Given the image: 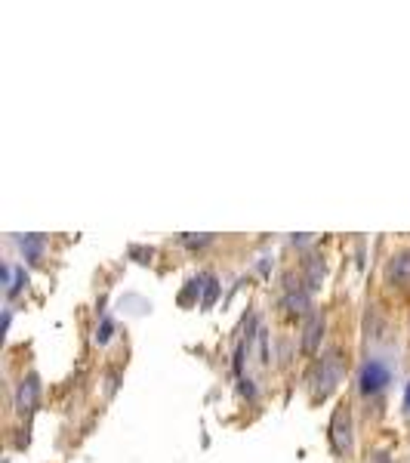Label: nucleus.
Returning <instances> with one entry per match:
<instances>
[{"instance_id": "1", "label": "nucleus", "mask_w": 410, "mask_h": 463, "mask_svg": "<svg viewBox=\"0 0 410 463\" xmlns=\"http://www.w3.org/2000/svg\"><path fill=\"white\" fill-rule=\"evenodd\" d=\"M340 380H342V359H340L336 349H330L327 355H321L318 368H315V377H312L315 395H321V398L330 395V389H333Z\"/></svg>"}, {"instance_id": "2", "label": "nucleus", "mask_w": 410, "mask_h": 463, "mask_svg": "<svg viewBox=\"0 0 410 463\" xmlns=\"http://www.w3.org/2000/svg\"><path fill=\"white\" fill-rule=\"evenodd\" d=\"M388 383H392V370H388V365H386V361H379V359H370L361 368V374H358V389H361V395L383 393Z\"/></svg>"}, {"instance_id": "3", "label": "nucleus", "mask_w": 410, "mask_h": 463, "mask_svg": "<svg viewBox=\"0 0 410 463\" xmlns=\"http://www.w3.org/2000/svg\"><path fill=\"white\" fill-rule=\"evenodd\" d=\"M330 448L333 454H349L352 451V417H349V405H340L333 411L330 420Z\"/></svg>"}, {"instance_id": "4", "label": "nucleus", "mask_w": 410, "mask_h": 463, "mask_svg": "<svg viewBox=\"0 0 410 463\" xmlns=\"http://www.w3.org/2000/svg\"><path fill=\"white\" fill-rule=\"evenodd\" d=\"M386 281L392 284V288H401L407 290L410 288V247H404V251L392 253L386 262Z\"/></svg>"}, {"instance_id": "5", "label": "nucleus", "mask_w": 410, "mask_h": 463, "mask_svg": "<svg viewBox=\"0 0 410 463\" xmlns=\"http://www.w3.org/2000/svg\"><path fill=\"white\" fill-rule=\"evenodd\" d=\"M38 398H40V380L38 374H28L22 377L19 389H16V411L19 414H31L38 408Z\"/></svg>"}, {"instance_id": "6", "label": "nucleus", "mask_w": 410, "mask_h": 463, "mask_svg": "<svg viewBox=\"0 0 410 463\" xmlns=\"http://www.w3.org/2000/svg\"><path fill=\"white\" fill-rule=\"evenodd\" d=\"M324 337V312H308L306 318V331H302V352L315 355Z\"/></svg>"}, {"instance_id": "7", "label": "nucleus", "mask_w": 410, "mask_h": 463, "mask_svg": "<svg viewBox=\"0 0 410 463\" xmlns=\"http://www.w3.org/2000/svg\"><path fill=\"white\" fill-rule=\"evenodd\" d=\"M43 235H25L22 238V251H25V260L28 262H40V256H43Z\"/></svg>"}, {"instance_id": "8", "label": "nucleus", "mask_w": 410, "mask_h": 463, "mask_svg": "<svg viewBox=\"0 0 410 463\" xmlns=\"http://www.w3.org/2000/svg\"><path fill=\"white\" fill-rule=\"evenodd\" d=\"M321 278H324V262H321V256H308L306 260V288L308 290H318L321 288Z\"/></svg>"}, {"instance_id": "9", "label": "nucleus", "mask_w": 410, "mask_h": 463, "mask_svg": "<svg viewBox=\"0 0 410 463\" xmlns=\"http://www.w3.org/2000/svg\"><path fill=\"white\" fill-rule=\"evenodd\" d=\"M200 278H204V297H200V306L210 309V306L216 303V297H219V281H216V275H210V272H204Z\"/></svg>"}, {"instance_id": "10", "label": "nucleus", "mask_w": 410, "mask_h": 463, "mask_svg": "<svg viewBox=\"0 0 410 463\" xmlns=\"http://www.w3.org/2000/svg\"><path fill=\"white\" fill-rule=\"evenodd\" d=\"M284 309L287 312H306L308 309V290H290L284 297Z\"/></svg>"}, {"instance_id": "11", "label": "nucleus", "mask_w": 410, "mask_h": 463, "mask_svg": "<svg viewBox=\"0 0 410 463\" xmlns=\"http://www.w3.org/2000/svg\"><path fill=\"white\" fill-rule=\"evenodd\" d=\"M111 333H114L111 318H102V324H99V331H96V343H99V346H105L108 340H111Z\"/></svg>"}, {"instance_id": "12", "label": "nucleus", "mask_w": 410, "mask_h": 463, "mask_svg": "<svg viewBox=\"0 0 410 463\" xmlns=\"http://www.w3.org/2000/svg\"><path fill=\"white\" fill-rule=\"evenodd\" d=\"M210 241H213V235H200V238H194V235H182V244H185V247H191V251H194V247L210 244Z\"/></svg>"}, {"instance_id": "13", "label": "nucleus", "mask_w": 410, "mask_h": 463, "mask_svg": "<svg viewBox=\"0 0 410 463\" xmlns=\"http://www.w3.org/2000/svg\"><path fill=\"white\" fill-rule=\"evenodd\" d=\"M22 284H28V275L22 272V269H16V275H13V284L6 288V294H10V297H16L19 290H22Z\"/></svg>"}, {"instance_id": "14", "label": "nucleus", "mask_w": 410, "mask_h": 463, "mask_svg": "<svg viewBox=\"0 0 410 463\" xmlns=\"http://www.w3.org/2000/svg\"><path fill=\"white\" fill-rule=\"evenodd\" d=\"M404 408H407V414H410V383H407V389H404Z\"/></svg>"}]
</instances>
